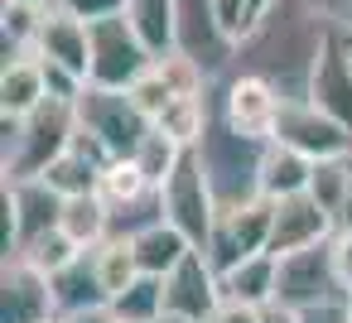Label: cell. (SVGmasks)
Instances as JSON below:
<instances>
[{"label": "cell", "mask_w": 352, "mask_h": 323, "mask_svg": "<svg viewBox=\"0 0 352 323\" xmlns=\"http://www.w3.org/2000/svg\"><path fill=\"white\" fill-rule=\"evenodd\" d=\"M246 5H251V25H256V20H261V15L275 5V0H246Z\"/></svg>", "instance_id": "ee69618b"}, {"label": "cell", "mask_w": 352, "mask_h": 323, "mask_svg": "<svg viewBox=\"0 0 352 323\" xmlns=\"http://www.w3.org/2000/svg\"><path fill=\"white\" fill-rule=\"evenodd\" d=\"M347 54H352V34H347Z\"/></svg>", "instance_id": "7dc6e473"}, {"label": "cell", "mask_w": 352, "mask_h": 323, "mask_svg": "<svg viewBox=\"0 0 352 323\" xmlns=\"http://www.w3.org/2000/svg\"><path fill=\"white\" fill-rule=\"evenodd\" d=\"M150 63H155V54L135 34L126 10L107 15V20H92V63H87V82L92 87H131Z\"/></svg>", "instance_id": "8992f818"}, {"label": "cell", "mask_w": 352, "mask_h": 323, "mask_svg": "<svg viewBox=\"0 0 352 323\" xmlns=\"http://www.w3.org/2000/svg\"><path fill=\"white\" fill-rule=\"evenodd\" d=\"M179 159H184V150H179V145H174L160 126H150V131H145V140L135 145V164L145 169V179H150L155 188H160V183L179 169Z\"/></svg>", "instance_id": "1f68e13d"}, {"label": "cell", "mask_w": 352, "mask_h": 323, "mask_svg": "<svg viewBox=\"0 0 352 323\" xmlns=\"http://www.w3.org/2000/svg\"><path fill=\"white\" fill-rule=\"evenodd\" d=\"M0 203H6V256H15L25 241L58 227L63 193L49 179H0Z\"/></svg>", "instance_id": "9c48e42d"}, {"label": "cell", "mask_w": 352, "mask_h": 323, "mask_svg": "<svg viewBox=\"0 0 352 323\" xmlns=\"http://www.w3.org/2000/svg\"><path fill=\"white\" fill-rule=\"evenodd\" d=\"M0 5H49V0H0Z\"/></svg>", "instance_id": "f6af8a7d"}, {"label": "cell", "mask_w": 352, "mask_h": 323, "mask_svg": "<svg viewBox=\"0 0 352 323\" xmlns=\"http://www.w3.org/2000/svg\"><path fill=\"white\" fill-rule=\"evenodd\" d=\"M160 193H164V217H169L193 246H203V241L212 236L222 208H217V198H212V183H208V174H203L198 150H184L179 169L160 183Z\"/></svg>", "instance_id": "52a82bcc"}, {"label": "cell", "mask_w": 352, "mask_h": 323, "mask_svg": "<svg viewBox=\"0 0 352 323\" xmlns=\"http://www.w3.org/2000/svg\"><path fill=\"white\" fill-rule=\"evenodd\" d=\"M174 49L188 54L193 63H203V73L217 82L232 68L236 44L227 39V30L217 25L212 0H174Z\"/></svg>", "instance_id": "30bf717a"}, {"label": "cell", "mask_w": 352, "mask_h": 323, "mask_svg": "<svg viewBox=\"0 0 352 323\" xmlns=\"http://www.w3.org/2000/svg\"><path fill=\"white\" fill-rule=\"evenodd\" d=\"M275 140L304 150L309 159H338V155H352V131H347L338 116L318 111L309 97H289V102H285L280 126H275Z\"/></svg>", "instance_id": "8fae6325"}, {"label": "cell", "mask_w": 352, "mask_h": 323, "mask_svg": "<svg viewBox=\"0 0 352 323\" xmlns=\"http://www.w3.org/2000/svg\"><path fill=\"white\" fill-rule=\"evenodd\" d=\"M49 318H58L49 275L20 256H6L0 260V323H49Z\"/></svg>", "instance_id": "7c38bea8"}, {"label": "cell", "mask_w": 352, "mask_h": 323, "mask_svg": "<svg viewBox=\"0 0 352 323\" xmlns=\"http://www.w3.org/2000/svg\"><path fill=\"white\" fill-rule=\"evenodd\" d=\"M131 246H135L140 275H160V280H164V275H169L188 251H193V241H188L169 217H164V222H150L145 232H135V236H131Z\"/></svg>", "instance_id": "ffe728a7"}, {"label": "cell", "mask_w": 352, "mask_h": 323, "mask_svg": "<svg viewBox=\"0 0 352 323\" xmlns=\"http://www.w3.org/2000/svg\"><path fill=\"white\" fill-rule=\"evenodd\" d=\"M212 102L222 111V121L251 140H275L280 111H285V92L256 73H227L212 82Z\"/></svg>", "instance_id": "5b68a950"}, {"label": "cell", "mask_w": 352, "mask_h": 323, "mask_svg": "<svg viewBox=\"0 0 352 323\" xmlns=\"http://www.w3.org/2000/svg\"><path fill=\"white\" fill-rule=\"evenodd\" d=\"M261 150H265V140L232 131L212 102V121H208V135L198 140V159H203V174H208L222 212H232L261 193Z\"/></svg>", "instance_id": "3957f363"}, {"label": "cell", "mask_w": 352, "mask_h": 323, "mask_svg": "<svg viewBox=\"0 0 352 323\" xmlns=\"http://www.w3.org/2000/svg\"><path fill=\"white\" fill-rule=\"evenodd\" d=\"M208 121H212V87H208V92H179V97L155 116V126H160L179 150H198V140L208 135Z\"/></svg>", "instance_id": "d6986e66"}, {"label": "cell", "mask_w": 352, "mask_h": 323, "mask_svg": "<svg viewBox=\"0 0 352 323\" xmlns=\"http://www.w3.org/2000/svg\"><path fill=\"white\" fill-rule=\"evenodd\" d=\"M155 323H203V318H193V313H179V309H164Z\"/></svg>", "instance_id": "b9f144b4"}, {"label": "cell", "mask_w": 352, "mask_h": 323, "mask_svg": "<svg viewBox=\"0 0 352 323\" xmlns=\"http://www.w3.org/2000/svg\"><path fill=\"white\" fill-rule=\"evenodd\" d=\"M314 179V159L285 140H265L261 150V193L265 198H289V193H304Z\"/></svg>", "instance_id": "ac0fdd59"}, {"label": "cell", "mask_w": 352, "mask_h": 323, "mask_svg": "<svg viewBox=\"0 0 352 323\" xmlns=\"http://www.w3.org/2000/svg\"><path fill=\"white\" fill-rule=\"evenodd\" d=\"M15 256H20V260H30V265H34V270H44V275H58L63 265H73V260L82 256V246H78L63 227H54V232H44V236L25 241Z\"/></svg>", "instance_id": "f1b7e54d"}, {"label": "cell", "mask_w": 352, "mask_h": 323, "mask_svg": "<svg viewBox=\"0 0 352 323\" xmlns=\"http://www.w3.org/2000/svg\"><path fill=\"white\" fill-rule=\"evenodd\" d=\"M73 111H78V131L87 135V140H97L111 159L116 155H135V145L145 140V131L155 126L140 107H135V97L126 92V87H82V97L73 102Z\"/></svg>", "instance_id": "277c9868"}, {"label": "cell", "mask_w": 352, "mask_h": 323, "mask_svg": "<svg viewBox=\"0 0 352 323\" xmlns=\"http://www.w3.org/2000/svg\"><path fill=\"white\" fill-rule=\"evenodd\" d=\"M203 323H261V304H246V299H217V309L203 318Z\"/></svg>", "instance_id": "d590c367"}, {"label": "cell", "mask_w": 352, "mask_h": 323, "mask_svg": "<svg viewBox=\"0 0 352 323\" xmlns=\"http://www.w3.org/2000/svg\"><path fill=\"white\" fill-rule=\"evenodd\" d=\"M63 323H116L111 304H92V309H73V313H58Z\"/></svg>", "instance_id": "60d3db41"}, {"label": "cell", "mask_w": 352, "mask_h": 323, "mask_svg": "<svg viewBox=\"0 0 352 323\" xmlns=\"http://www.w3.org/2000/svg\"><path fill=\"white\" fill-rule=\"evenodd\" d=\"M304 97H309L318 111L338 116V121L352 131V54H347V30H338V34L328 39V49L318 54Z\"/></svg>", "instance_id": "5bb4252c"}, {"label": "cell", "mask_w": 352, "mask_h": 323, "mask_svg": "<svg viewBox=\"0 0 352 323\" xmlns=\"http://www.w3.org/2000/svg\"><path fill=\"white\" fill-rule=\"evenodd\" d=\"M304 323H352V309H347V299L318 304V309H304Z\"/></svg>", "instance_id": "ab89813d"}, {"label": "cell", "mask_w": 352, "mask_h": 323, "mask_svg": "<svg viewBox=\"0 0 352 323\" xmlns=\"http://www.w3.org/2000/svg\"><path fill=\"white\" fill-rule=\"evenodd\" d=\"M111 313L121 323H155L164 313V280L160 275H140L131 289H121L111 299Z\"/></svg>", "instance_id": "83f0119b"}, {"label": "cell", "mask_w": 352, "mask_h": 323, "mask_svg": "<svg viewBox=\"0 0 352 323\" xmlns=\"http://www.w3.org/2000/svg\"><path fill=\"white\" fill-rule=\"evenodd\" d=\"M126 92L135 97V107H140L150 121H155V116H160V111H164L174 97H179V92L169 87V78H164V68H160V63H150V68H145V73H140V78L126 87Z\"/></svg>", "instance_id": "d6a6232c"}, {"label": "cell", "mask_w": 352, "mask_h": 323, "mask_svg": "<svg viewBox=\"0 0 352 323\" xmlns=\"http://www.w3.org/2000/svg\"><path fill=\"white\" fill-rule=\"evenodd\" d=\"M275 270H280V256L270 251H256L246 260H236L232 270H222V294L227 299H246V304H265L275 299Z\"/></svg>", "instance_id": "603a6c76"}, {"label": "cell", "mask_w": 352, "mask_h": 323, "mask_svg": "<svg viewBox=\"0 0 352 323\" xmlns=\"http://www.w3.org/2000/svg\"><path fill=\"white\" fill-rule=\"evenodd\" d=\"M44 102H49V82H44V58L34 49L0 63V116H30Z\"/></svg>", "instance_id": "e0dca14e"}, {"label": "cell", "mask_w": 352, "mask_h": 323, "mask_svg": "<svg viewBox=\"0 0 352 323\" xmlns=\"http://www.w3.org/2000/svg\"><path fill=\"white\" fill-rule=\"evenodd\" d=\"M338 227H352V188H347V198H342V208H338Z\"/></svg>", "instance_id": "7bdbcfd3"}, {"label": "cell", "mask_w": 352, "mask_h": 323, "mask_svg": "<svg viewBox=\"0 0 352 323\" xmlns=\"http://www.w3.org/2000/svg\"><path fill=\"white\" fill-rule=\"evenodd\" d=\"M34 54L49 58V63L73 68L78 78H87V63H92V25L78 20L73 10H54V5H44L39 34H34Z\"/></svg>", "instance_id": "9a60e30c"}, {"label": "cell", "mask_w": 352, "mask_h": 323, "mask_svg": "<svg viewBox=\"0 0 352 323\" xmlns=\"http://www.w3.org/2000/svg\"><path fill=\"white\" fill-rule=\"evenodd\" d=\"M309 5H314L333 30H352V0H309Z\"/></svg>", "instance_id": "74e56055"}, {"label": "cell", "mask_w": 352, "mask_h": 323, "mask_svg": "<svg viewBox=\"0 0 352 323\" xmlns=\"http://www.w3.org/2000/svg\"><path fill=\"white\" fill-rule=\"evenodd\" d=\"M347 309H352V285H347Z\"/></svg>", "instance_id": "bcb514c9"}, {"label": "cell", "mask_w": 352, "mask_h": 323, "mask_svg": "<svg viewBox=\"0 0 352 323\" xmlns=\"http://www.w3.org/2000/svg\"><path fill=\"white\" fill-rule=\"evenodd\" d=\"M58 227H63L82 251H92V246H102V241L111 236V208L97 198V188H92V193H68V198H63V212H58Z\"/></svg>", "instance_id": "44dd1931"}, {"label": "cell", "mask_w": 352, "mask_h": 323, "mask_svg": "<svg viewBox=\"0 0 352 323\" xmlns=\"http://www.w3.org/2000/svg\"><path fill=\"white\" fill-rule=\"evenodd\" d=\"M78 135L73 102H44L30 116H0V174L6 179H34L44 174Z\"/></svg>", "instance_id": "7a4b0ae2"}, {"label": "cell", "mask_w": 352, "mask_h": 323, "mask_svg": "<svg viewBox=\"0 0 352 323\" xmlns=\"http://www.w3.org/2000/svg\"><path fill=\"white\" fill-rule=\"evenodd\" d=\"M54 10H73L78 20H107V15H121L126 10V0H49Z\"/></svg>", "instance_id": "e575fe53"}, {"label": "cell", "mask_w": 352, "mask_h": 323, "mask_svg": "<svg viewBox=\"0 0 352 323\" xmlns=\"http://www.w3.org/2000/svg\"><path fill=\"white\" fill-rule=\"evenodd\" d=\"M338 232V217L304 188L289 198H275V227H270V256H289L304 246H318Z\"/></svg>", "instance_id": "4fadbf2b"}, {"label": "cell", "mask_w": 352, "mask_h": 323, "mask_svg": "<svg viewBox=\"0 0 352 323\" xmlns=\"http://www.w3.org/2000/svg\"><path fill=\"white\" fill-rule=\"evenodd\" d=\"M222 222H227V232L236 236V246H241L246 256H256V251H270V227H275V198L256 193L251 203H241V208L222 212Z\"/></svg>", "instance_id": "cb8c5ba5"}, {"label": "cell", "mask_w": 352, "mask_h": 323, "mask_svg": "<svg viewBox=\"0 0 352 323\" xmlns=\"http://www.w3.org/2000/svg\"><path fill=\"white\" fill-rule=\"evenodd\" d=\"M49 285H54V304H58V313L92 309V304H111L107 289H102V280H97V260H92V251H82L73 265H63L58 275H49Z\"/></svg>", "instance_id": "7402d4cb"}, {"label": "cell", "mask_w": 352, "mask_h": 323, "mask_svg": "<svg viewBox=\"0 0 352 323\" xmlns=\"http://www.w3.org/2000/svg\"><path fill=\"white\" fill-rule=\"evenodd\" d=\"M222 299V280L217 270L208 265V256L193 246L169 275H164V309H179V313H193V318H208Z\"/></svg>", "instance_id": "2e32d148"}, {"label": "cell", "mask_w": 352, "mask_h": 323, "mask_svg": "<svg viewBox=\"0 0 352 323\" xmlns=\"http://www.w3.org/2000/svg\"><path fill=\"white\" fill-rule=\"evenodd\" d=\"M39 20H44V5H0V49H6V58L34 49Z\"/></svg>", "instance_id": "f546056e"}, {"label": "cell", "mask_w": 352, "mask_h": 323, "mask_svg": "<svg viewBox=\"0 0 352 323\" xmlns=\"http://www.w3.org/2000/svg\"><path fill=\"white\" fill-rule=\"evenodd\" d=\"M338 30L309 5V0H275V5L236 39V54H232V68L227 73H256L265 82H275L289 97H304L309 92V78H314V63L318 54L328 49Z\"/></svg>", "instance_id": "6da1fadb"}, {"label": "cell", "mask_w": 352, "mask_h": 323, "mask_svg": "<svg viewBox=\"0 0 352 323\" xmlns=\"http://www.w3.org/2000/svg\"><path fill=\"white\" fill-rule=\"evenodd\" d=\"M126 20L150 44V54H174V0H126Z\"/></svg>", "instance_id": "484cf974"}, {"label": "cell", "mask_w": 352, "mask_h": 323, "mask_svg": "<svg viewBox=\"0 0 352 323\" xmlns=\"http://www.w3.org/2000/svg\"><path fill=\"white\" fill-rule=\"evenodd\" d=\"M212 10H217V25L227 30L232 44L251 30V5H246V0H212Z\"/></svg>", "instance_id": "836d02e7"}, {"label": "cell", "mask_w": 352, "mask_h": 323, "mask_svg": "<svg viewBox=\"0 0 352 323\" xmlns=\"http://www.w3.org/2000/svg\"><path fill=\"white\" fill-rule=\"evenodd\" d=\"M328 246H333V265H338L342 285H352V227H338Z\"/></svg>", "instance_id": "8d00e7d4"}, {"label": "cell", "mask_w": 352, "mask_h": 323, "mask_svg": "<svg viewBox=\"0 0 352 323\" xmlns=\"http://www.w3.org/2000/svg\"><path fill=\"white\" fill-rule=\"evenodd\" d=\"M328 241H333V236H328ZM328 241L280 256L275 299H285V304H294V309H318V304L347 299V285H342V275H338V265H333V246H328Z\"/></svg>", "instance_id": "ba28073f"}, {"label": "cell", "mask_w": 352, "mask_h": 323, "mask_svg": "<svg viewBox=\"0 0 352 323\" xmlns=\"http://www.w3.org/2000/svg\"><path fill=\"white\" fill-rule=\"evenodd\" d=\"M347 34H352V30H347Z\"/></svg>", "instance_id": "681fc988"}, {"label": "cell", "mask_w": 352, "mask_h": 323, "mask_svg": "<svg viewBox=\"0 0 352 323\" xmlns=\"http://www.w3.org/2000/svg\"><path fill=\"white\" fill-rule=\"evenodd\" d=\"M150 188H155V183L145 179V169L135 164V155H116V159H107L102 174H97V198H102L107 208L135 203V198L150 193Z\"/></svg>", "instance_id": "4316f807"}, {"label": "cell", "mask_w": 352, "mask_h": 323, "mask_svg": "<svg viewBox=\"0 0 352 323\" xmlns=\"http://www.w3.org/2000/svg\"><path fill=\"white\" fill-rule=\"evenodd\" d=\"M352 188V155H338V159H314V179H309V193L338 217L342 198Z\"/></svg>", "instance_id": "4dcf8cb0"}, {"label": "cell", "mask_w": 352, "mask_h": 323, "mask_svg": "<svg viewBox=\"0 0 352 323\" xmlns=\"http://www.w3.org/2000/svg\"><path fill=\"white\" fill-rule=\"evenodd\" d=\"M261 323H304V309H294L285 299H265L261 304Z\"/></svg>", "instance_id": "f35d334b"}, {"label": "cell", "mask_w": 352, "mask_h": 323, "mask_svg": "<svg viewBox=\"0 0 352 323\" xmlns=\"http://www.w3.org/2000/svg\"><path fill=\"white\" fill-rule=\"evenodd\" d=\"M92 260H97V280H102L107 299H116L121 289H131L140 280V260H135L131 236H107L102 246H92Z\"/></svg>", "instance_id": "d4e9b609"}, {"label": "cell", "mask_w": 352, "mask_h": 323, "mask_svg": "<svg viewBox=\"0 0 352 323\" xmlns=\"http://www.w3.org/2000/svg\"><path fill=\"white\" fill-rule=\"evenodd\" d=\"M49 323H63V318H49Z\"/></svg>", "instance_id": "c3c4849f"}]
</instances>
